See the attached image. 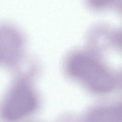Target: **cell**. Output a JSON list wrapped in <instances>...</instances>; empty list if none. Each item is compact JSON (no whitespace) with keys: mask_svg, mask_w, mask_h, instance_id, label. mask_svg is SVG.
I'll list each match as a JSON object with an SVG mask.
<instances>
[{"mask_svg":"<svg viewBox=\"0 0 122 122\" xmlns=\"http://www.w3.org/2000/svg\"><path fill=\"white\" fill-rule=\"evenodd\" d=\"M67 68L71 76L82 81L95 92L106 93L114 86L115 80L111 72L100 56L90 51L72 54L68 60Z\"/></svg>","mask_w":122,"mask_h":122,"instance_id":"obj_1","label":"cell"},{"mask_svg":"<svg viewBox=\"0 0 122 122\" xmlns=\"http://www.w3.org/2000/svg\"><path fill=\"white\" fill-rule=\"evenodd\" d=\"M36 100L31 90L20 85L11 93L2 110L3 118L7 121H18L32 112L36 107Z\"/></svg>","mask_w":122,"mask_h":122,"instance_id":"obj_2","label":"cell"},{"mask_svg":"<svg viewBox=\"0 0 122 122\" xmlns=\"http://www.w3.org/2000/svg\"><path fill=\"white\" fill-rule=\"evenodd\" d=\"M114 32L106 26L100 25L93 28L90 33V51L100 55L108 48L113 45Z\"/></svg>","mask_w":122,"mask_h":122,"instance_id":"obj_3","label":"cell"},{"mask_svg":"<svg viewBox=\"0 0 122 122\" xmlns=\"http://www.w3.org/2000/svg\"><path fill=\"white\" fill-rule=\"evenodd\" d=\"M87 122H116L113 107H102L92 111Z\"/></svg>","mask_w":122,"mask_h":122,"instance_id":"obj_4","label":"cell"},{"mask_svg":"<svg viewBox=\"0 0 122 122\" xmlns=\"http://www.w3.org/2000/svg\"><path fill=\"white\" fill-rule=\"evenodd\" d=\"M115 0H87L88 5L95 10H102L113 7Z\"/></svg>","mask_w":122,"mask_h":122,"instance_id":"obj_5","label":"cell"},{"mask_svg":"<svg viewBox=\"0 0 122 122\" xmlns=\"http://www.w3.org/2000/svg\"><path fill=\"white\" fill-rule=\"evenodd\" d=\"M113 45L120 49L122 51V29L117 32H114Z\"/></svg>","mask_w":122,"mask_h":122,"instance_id":"obj_6","label":"cell"},{"mask_svg":"<svg viewBox=\"0 0 122 122\" xmlns=\"http://www.w3.org/2000/svg\"><path fill=\"white\" fill-rule=\"evenodd\" d=\"M116 122H122V104L114 107Z\"/></svg>","mask_w":122,"mask_h":122,"instance_id":"obj_7","label":"cell"},{"mask_svg":"<svg viewBox=\"0 0 122 122\" xmlns=\"http://www.w3.org/2000/svg\"><path fill=\"white\" fill-rule=\"evenodd\" d=\"M113 7L122 14V0H115Z\"/></svg>","mask_w":122,"mask_h":122,"instance_id":"obj_8","label":"cell"},{"mask_svg":"<svg viewBox=\"0 0 122 122\" xmlns=\"http://www.w3.org/2000/svg\"></svg>","mask_w":122,"mask_h":122,"instance_id":"obj_9","label":"cell"}]
</instances>
